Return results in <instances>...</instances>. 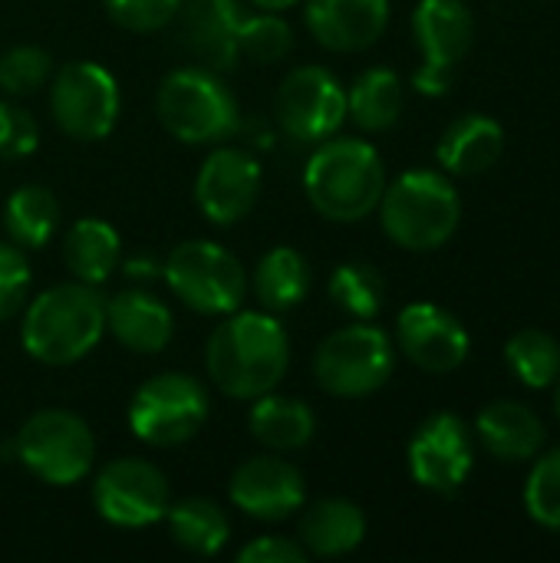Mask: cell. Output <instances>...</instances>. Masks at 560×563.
<instances>
[{"instance_id": "cell-29", "label": "cell", "mask_w": 560, "mask_h": 563, "mask_svg": "<svg viewBox=\"0 0 560 563\" xmlns=\"http://www.w3.org/2000/svg\"><path fill=\"white\" fill-rule=\"evenodd\" d=\"M165 521H168L172 541L195 558L218 554L231 538L228 515L221 511V505H215L208 498H185L178 505H168Z\"/></svg>"}, {"instance_id": "cell-25", "label": "cell", "mask_w": 560, "mask_h": 563, "mask_svg": "<svg viewBox=\"0 0 560 563\" xmlns=\"http://www.w3.org/2000/svg\"><path fill=\"white\" fill-rule=\"evenodd\" d=\"M119 254H122L119 231L102 218H83L63 238V264H66V271L73 274V280H83V284H92V287L106 284L116 274Z\"/></svg>"}, {"instance_id": "cell-19", "label": "cell", "mask_w": 560, "mask_h": 563, "mask_svg": "<svg viewBox=\"0 0 560 563\" xmlns=\"http://www.w3.org/2000/svg\"><path fill=\"white\" fill-rule=\"evenodd\" d=\"M182 40L188 53L215 73H224L238 63V33H241V7L238 0H182L178 16Z\"/></svg>"}, {"instance_id": "cell-24", "label": "cell", "mask_w": 560, "mask_h": 563, "mask_svg": "<svg viewBox=\"0 0 560 563\" xmlns=\"http://www.w3.org/2000/svg\"><path fill=\"white\" fill-rule=\"evenodd\" d=\"M248 429L251 435L267 449V452H297L304 449L314 432H317V416L307 402L290 399V396H277L267 393L261 399H254L251 416H248Z\"/></svg>"}, {"instance_id": "cell-28", "label": "cell", "mask_w": 560, "mask_h": 563, "mask_svg": "<svg viewBox=\"0 0 560 563\" xmlns=\"http://www.w3.org/2000/svg\"><path fill=\"white\" fill-rule=\"evenodd\" d=\"M403 79L393 69H366L347 89V115L363 132H386L399 122L403 112Z\"/></svg>"}, {"instance_id": "cell-15", "label": "cell", "mask_w": 560, "mask_h": 563, "mask_svg": "<svg viewBox=\"0 0 560 563\" xmlns=\"http://www.w3.org/2000/svg\"><path fill=\"white\" fill-rule=\"evenodd\" d=\"M261 181H264V175L251 152L221 145L198 168L195 201L211 224L231 228L257 205Z\"/></svg>"}, {"instance_id": "cell-36", "label": "cell", "mask_w": 560, "mask_h": 563, "mask_svg": "<svg viewBox=\"0 0 560 563\" xmlns=\"http://www.w3.org/2000/svg\"><path fill=\"white\" fill-rule=\"evenodd\" d=\"M30 284H33V271L26 251L17 247L13 241L7 244L0 241V323L23 310Z\"/></svg>"}, {"instance_id": "cell-32", "label": "cell", "mask_w": 560, "mask_h": 563, "mask_svg": "<svg viewBox=\"0 0 560 563\" xmlns=\"http://www.w3.org/2000/svg\"><path fill=\"white\" fill-rule=\"evenodd\" d=\"M238 49H241V56H248L254 63H281L294 49V30L281 13L261 10V13L241 20Z\"/></svg>"}, {"instance_id": "cell-31", "label": "cell", "mask_w": 560, "mask_h": 563, "mask_svg": "<svg viewBox=\"0 0 560 563\" xmlns=\"http://www.w3.org/2000/svg\"><path fill=\"white\" fill-rule=\"evenodd\" d=\"M505 363L528 389H548L560 376V343L545 330H518L505 343Z\"/></svg>"}, {"instance_id": "cell-27", "label": "cell", "mask_w": 560, "mask_h": 563, "mask_svg": "<svg viewBox=\"0 0 560 563\" xmlns=\"http://www.w3.org/2000/svg\"><path fill=\"white\" fill-rule=\"evenodd\" d=\"M7 238L23 251H40L59 228V201L46 185H20L3 205Z\"/></svg>"}, {"instance_id": "cell-13", "label": "cell", "mask_w": 560, "mask_h": 563, "mask_svg": "<svg viewBox=\"0 0 560 563\" xmlns=\"http://www.w3.org/2000/svg\"><path fill=\"white\" fill-rule=\"evenodd\" d=\"M92 508L112 528H149L168 511V482L145 459H116L92 482Z\"/></svg>"}, {"instance_id": "cell-26", "label": "cell", "mask_w": 560, "mask_h": 563, "mask_svg": "<svg viewBox=\"0 0 560 563\" xmlns=\"http://www.w3.org/2000/svg\"><path fill=\"white\" fill-rule=\"evenodd\" d=\"M314 274L300 251L274 247L257 261L254 271V294L267 313H287L310 297Z\"/></svg>"}, {"instance_id": "cell-17", "label": "cell", "mask_w": 560, "mask_h": 563, "mask_svg": "<svg viewBox=\"0 0 560 563\" xmlns=\"http://www.w3.org/2000/svg\"><path fill=\"white\" fill-rule=\"evenodd\" d=\"M396 340L409 363L426 373H452L469 360L465 327L436 303H409L396 320Z\"/></svg>"}, {"instance_id": "cell-18", "label": "cell", "mask_w": 560, "mask_h": 563, "mask_svg": "<svg viewBox=\"0 0 560 563\" xmlns=\"http://www.w3.org/2000/svg\"><path fill=\"white\" fill-rule=\"evenodd\" d=\"M310 36L333 53L370 49L389 23V0H307Z\"/></svg>"}, {"instance_id": "cell-10", "label": "cell", "mask_w": 560, "mask_h": 563, "mask_svg": "<svg viewBox=\"0 0 560 563\" xmlns=\"http://www.w3.org/2000/svg\"><path fill=\"white\" fill-rule=\"evenodd\" d=\"M122 96L116 76L92 63L73 59L50 79V112L59 132L73 142H99L119 122Z\"/></svg>"}, {"instance_id": "cell-7", "label": "cell", "mask_w": 560, "mask_h": 563, "mask_svg": "<svg viewBox=\"0 0 560 563\" xmlns=\"http://www.w3.org/2000/svg\"><path fill=\"white\" fill-rule=\"evenodd\" d=\"M396 350L386 330L370 320L333 330L314 356V376L323 393L340 399H363L383 389L393 376Z\"/></svg>"}, {"instance_id": "cell-23", "label": "cell", "mask_w": 560, "mask_h": 563, "mask_svg": "<svg viewBox=\"0 0 560 563\" xmlns=\"http://www.w3.org/2000/svg\"><path fill=\"white\" fill-rule=\"evenodd\" d=\"M505 152V129L482 112L459 115L439 139L436 158L452 175H482Z\"/></svg>"}, {"instance_id": "cell-37", "label": "cell", "mask_w": 560, "mask_h": 563, "mask_svg": "<svg viewBox=\"0 0 560 563\" xmlns=\"http://www.w3.org/2000/svg\"><path fill=\"white\" fill-rule=\"evenodd\" d=\"M36 142H40L36 119L26 109L0 99V158H7V162L26 158L36 152Z\"/></svg>"}, {"instance_id": "cell-35", "label": "cell", "mask_w": 560, "mask_h": 563, "mask_svg": "<svg viewBox=\"0 0 560 563\" xmlns=\"http://www.w3.org/2000/svg\"><path fill=\"white\" fill-rule=\"evenodd\" d=\"M109 20L129 33H155L175 23L182 0H102Z\"/></svg>"}, {"instance_id": "cell-22", "label": "cell", "mask_w": 560, "mask_h": 563, "mask_svg": "<svg viewBox=\"0 0 560 563\" xmlns=\"http://www.w3.org/2000/svg\"><path fill=\"white\" fill-rule=\"evenodd\" d=\"M366 538V515L347 498L314 501L297 525V541L307 558H347Z\"/></svg>"}, {"instance_id": "cell-39", "label": "cell", "mask_w": 560, "mask_h": 563, "mask_svg": "<svg viewBox=\"0 0 560 563\" xmlns=\"http://www.w3.org/2000/svg\"><path fill=\"white\" fill-rule=\"evenodd\" d=\"M257 10H271V13H284V10H290L297 0H251Z\"/></svg>"}, {"instance_id": "cell-34", "label": "cell", "mask_w": 560, "mask_h": 563, "mask_svg": "<svg viewBox=\"0 0 560 563\" xmlns=\"http://www.w3.org/2000/svg\"><path fill=\"white\" fill-rule=\"evenodd\" d=\"M525 508L541 528L560 531V449L538 459L531 468L525 485Z\"/></svg>"}, {"instance_id": "cell-4", "label": "cell", "mask_w": 560, "mask_h": 563, "mask_svg": "<svg viewBox=\"0 0 560 563\" xmlns=\"http://www.w3.org/2000/svg\"><path fill=\"white\" fill-rule=\"evenodd\" d=\"M376 211L386 238L406 251L442 247L462 221V201L455 185L429 168H413L393 185H386Z\"/></svg>"}, {"instance_id": "cell-20", "label": "cell", "mask_w": 560, "mask_h": 563, "mask_svg": "<svg viewBox=\"0 0 560 563\" xmlns=\"http://www.w3.org/2000/svg\"><path fill=\"white\" fill-rule=\"evenodd\" d=\"M106 330L116 336L119 346L152 356L172 343L175 320L172 310L149 290H119L106 300Z\"/></svg>"}, {"instance_id": "cell-16", "label": "cell", "mask_w": 560, "mask_h": 563, "mask_svg": "<svg viewBox=\"0 0 560 563\" xmlns=\"http://www.w3.org/2000/svg\"><path fill=\"white\" fill-rule=\"evenodd\" d=\"M228 495L231 505L254 521H287L307 501L300 468H294V462L281 459L277 452L241 462L231 475Z\"/></svg>"}, {"instance_id": "cell-5", "label": "cell", "mask_w": 560, "mask_h": 563, "mask_svg": "<svg viewBox=\"0 0 560 563\" xmlns=\"http://www.w3.org/2000/svg\"><path fill=\"white\" fill-rule=\"evenodd\" d=\"M155 115L162 129L185 145L224 142L241 125L231 89L215 69L205 66L168 73L155 92Z\"/></svg>"}, {"instance_id": "cell-12", "label": "cell", "mask_w": 560, "mask_h": 563, "mask_svg": "<svg viewBox=\"0 0 560 563\" xmlns=\"http://www.w3.org/2000/svg\"><path fill=\"white\" fill-rule=\"evenodd\" d=\"M413 33L422 53V63L413 76V86L422 96L449 92L459 63L472 49L475 20L465 0H419L413 13Z\"/></svg>"}, {"instance_id": "cell-21", "label": "cell", "mask_w": 560, "mask_h": 563, "mask_svg": "<svg viewBox=\"0 0 560 563\" xmlns=\"http://www.w3.org/2000/svg\"><path fill=\"white\" fill-rule=\"evenodd\" d=\"M475 435L485 445V452L495 455L498 462H531L545 449L548 432L535 409L502 399L479 412Z\"/></svg>"}, {"instance_id": "cell-30", "label": "cell", "mask_w": 560, "mask_h": 563, "mask_svg": "<svg viewBox=\"0 0 560 563\" xmlns=\"http://www.w3.org/2000/svg\"><path fill=\"white\" fill-rule=\"evenodd\" d=\"M327 294L337 310L350 313L353 320H373L386 303V280L366 261H347L330 274Z\"/></svg>"}, {"instance_id": "cell-2", "label": "cell", "mask_w": 560, "mask_h": 563, "mask_svg": "<svg viewBox=\"0 0 560 563\" xmlns=\"http://www.w3.org/2000/svg\"><path fill=\"white\" fill-rule=\"evenodd\" d=\"M106 336V297L99 287L69 280L30 300L20 323V343L43 366H73Z\"/></svg>"}, {"instance_id": "cell-6", "label": "cell", "mask_w": 560, "mask_h": 563, "mask_svg": "<svg viewBox=\"0 0 560 563\" xmlns=\"http://www.w3.org/2000/svg\"><path fill=\"white\" fill-rule=\"evenodd\" d=\"M7 455L43 485L69 488L89 475L96 459V439L76 412L43 409L20 426V432L7 445Z\"/></svg>"}, {"instance_id": "cell-9", "label": "cell", "mask_w": 560, "mask_h": 563, "mask_svg": "<svg viewBox=\"0 0 560 563\" xmlns=\"http://www.w3.org/2000/svg\"><path fill=\"white\" fill-rule=\"evenodd\" d=\"M162 277L168 290L201 317H228L241 310L248 274L241 261L215 241H185L165 257Z\"/></svg>"}, {"instance_id": "cell-33", "label": "cell", "mask_w": 560, "mask_h": 563, "mask_svg": "<svg viewBox=\"0 0 560 563\" xmlns=\"http://www.w3.org/2000/svg\"><path fill=\"white\" fill-rule=\"evenodd\" d=\"M53 79V56L43 46H13L0 56V89L33 96Z\"/></svg>"}, {"instance_id": "cell-8", "label": "cell", "mask_w": 560, "mask_h": 563, "mask_svg": "<svg viewBox=\"0 0 560 563\" xmlns=\"http://www.w3.org/2000/svg\"><path fill=\"white\" fill-rule=\"evenodd\" d=\"M211 416L208 389L185 373H158L145 379L129 402V429L149 449H175L191 442Z\"/></svg>"}, {"instance_id": "cell-1", "label": "cell", "mask_w": 560, "mask_h": 563, "mask_svg": "<svg viewBox=\"0 0 560 563\" xmlns=\"http://www.w3.org/2000/svg\"><path fill=\"white\" fill-rule=\"evenodd\" d=\"M290 366V336L274 313L234 310L215 327L205 350L208 379L231 399L254 402L281 386Z\"/></svg>"}, {"instance_id": "cell-38", "label": "cell", "mask_w": 560, "mask_h": 563, "mask_svg": "<svg viewBox=\"0 0 560 563\" xmlns=\"http://www.w3.org/2000/svg\"><path fill=\"white\" fill-rule=\"evenodd\" d=\"M241 563H307V551L300 548V541H290L284 534H267V538H254L248 548L238 551Z\"/></svg>"}, {"instance_id": "cell-40", "label": "cell", "mask_w": 560, "mask_h": 563, "mask_svg": "<svg viewBox=\"0 0 560 563\" xmlns=\"http://www.w3.org/2000/svg\"><path fill=\"white\" fill-rule=\"evenodd\" d=\"M554 412H558V419H560V376H558V393H554Z\"/></svg>"}, {"instance_id": "cell-3", "label": "cell", "mask_w": 560, "mask_h": 563, "mask_svg": "<svg viewBox=\"0 0 560 563\" xmlns=\"http://www.w3.org/2000/svg\"><path fill=\"white\" fill-rule=\"evenodd\" d=\"M304 191L320 218L356 224L380 208L386 191L383 158L363 139L330 135L317 142V152L304 168Z\"/></svg>"}, {"instance_id": "cell-14", "label": "cell", "mask_w": 560, "mask_h": 563, "mask_svg": "<svg viewBox=\"0 0 560 563\" xmlns=\"http://www.w3.org/2000/svg\"><path fill=\"white\" fill-rule=\"evenodd\" d=\"M472 465H475L472 432L452 412L429 416L409 442V472L416 485H422L426 492L455 495L465 485Z\"/></svg>"}, {"instance_id": "cell-11", "label": "cell", "mask_w": 560, "mask_h": 563, "mask_svg": "<svg viewBox=\"0 0 560 563\" xmlns=\"http://www.w3.org/2000/svg\"><path fill=\"white\" fill-rule=\"evenodd\" d=\"M274 119L287 139L317 145L347 122V89L323 66H297L277 86Z\"/></svg>"}]
</instances>
